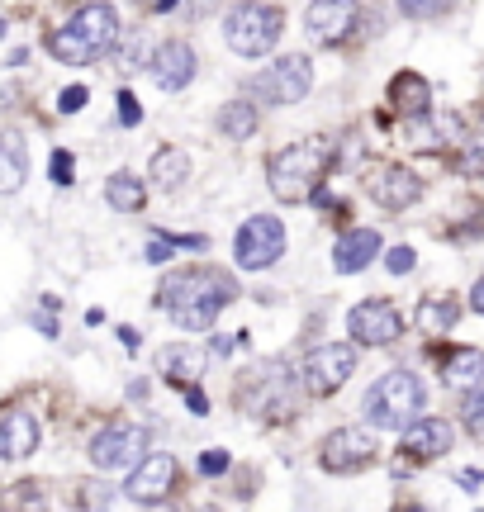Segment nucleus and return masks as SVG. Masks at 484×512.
Returning a JSON list of instances; mask_svg holds the SVG:
<instances>
[{"instance_id": "obj_36", "label": "nucleus", "mask_w": 484, "mask_h": 512, "mask_svg": "<svg viewBox=\"0 0 484 512\" xmlns=\"http://www.w3.org/2000/svg\"><path fill=\"white\" fill-rule=\"evenodd\" d=\"M171 256H176V247H171L167 238H157V242H152V247H148V261H152V266H167Z\"/></svg>"}, {"instance_id": "obj_40", "label": "nucleus", "mask_w": 484, "mask_h": 512, "mask_svg": "<svg viewBox=\"0 0 484 512\" xmlns=\"http://www.w3.org/2000/svg\"><path fill=\"white\" fill-rule=\"evenodd\" d=\"M129 399H148V380H133L129 384Z\"/></svg>"}, {"instance_id": "obj_7", "label": "nucleus", "mask_w": 484, "mask_h": 512, "mask_svg": "<svg viewBox=\"0 0 484 512\" xmlns=\"http://www.w3.org/2000/svg\"><path fill=\"white\" fill-rule=\"evenodd\" d=\"M285 256V228L271 214H257L238 228V266L242 271H266Z\"/></svg>"}, {"instance_id": "obj_12", "label": "nucleus", "mask_w": 484, "mask_h": 512, "mask_svg": "<svg viewBox=\"0 0 484 512\" xmlns=\"http://www.w3.org/2000/svg\"><path fill=\"white\" fill-rule=\"evenodd\" d=\"M323 470H333V475H356V470H366L375 460V437L366 427H337L333 437L323 441Z\"/></svg>"}, {"instance_id": "obj_43", "label": "nucleus", "mask_w": 484, "mask_h": 512, "mask_svg": "<svg viewBox=\"0 0 484 512\" xmlns=\"http://www.w3.org/2000/svg\"><path fill=\"white\" fill-rule=\"evenodd\" d=\"M152 512H171V508H152Z\"/></svg>"}, {"instance_id": "obj_16", "label": "nucleus", "mask_w": 484, "mask_h": 512, "mask_svg": "<svg viewBox=\"0 0 484 512\" xmlns=\"http://www.w3.org/2000/svg\"><path fill=\"white\" fill-rule=\"evenodd\" d=\"M38 451V418L29 408H0V460H24Z\"/></svg>"}, {"instance_id": "obj_19", "label": "nucleus", "mask_w": 484, "mask_h": 512, "mask_svg": "<svg viewBox=\"0 0 484 512\" xmlns=\"http://www.w3.org/2000/svg\"><path fill=\"white\" fill-rule=\"evenodd\" d=\"M442 384L451 389H470V384L484 380V351L480 347H447L442 351Z\"/></svg>"}, {"instance_id": "obj_17", "label": "nucleus", "mask_w": 484, "mask_h": 512, "mask_svg": "<svg viewBox=\"0 0 484 512\" xmlns=\"http://www.w3.org/2000/svg\"><path fill=\"white\" fill-rule=\"evenodd\" d=\"M375 256H380V233H375V228H347V233L333 242V271L356 275V271H366Z\"/></svg>"}, {"instance_id": "obj_20", "label": "nucleus", "mask_w": 484, "mask_h": 512, "mask_svg": "<svg viewBox=\"0 0 484 512\" xmlns=\"http://www.w3.org/2000/svg\"><path fill=\"white\" fill-rule=\"evenodd\" d=\"M390 105L404 119H428V105H432V86L423 81L418 72H399L390 81Z\"/></svg>"}, {"instance_id": "obj_8", "label": "nucleus", "mask_w": 484, "mask_h": 512, "mask_svg": "<svg viewBox=\"0 0 484 512\" xmlns=\"http://www.w3.org/2000/svg\"><path fill=\"white\" fill-rule=\"evenodd\" d=\"M143 446H148V432L138 422H110L91 437V460L100 470H124L143 460Z\"/></svg>"}, {"instance_id": "obj_14", "label": "nucleus", "mask_w": 484, "mask_h": 512, "mask_svg": "<svg viewBox=\"0 0 484 512\" xmlns=\"http://www.w3.org/2000/svg\"><path fill=\"white\" fill-rule=\"evenodd\" d=\"M152 81L171 95L186 91L190 81H195V48L181 43V38H167V43L152 53Z\"/></svg>"}, {"instance_id": "obj_5", "label": "nucleus", "mask_w": 484, "mask_h": 512, "mask_svg": "<svg viewBox=\"0 0 484 512\" xmlns=\"http://www.w3.org/2000/svg\"><path fill=\"white\" fill-rule=\"evenodd\" d=\"M280 29H285V15H280L271 0H242L238 10L228 15L224 38L238 57H261L280 43Z\"/></svg>"}, {"instance_id": "obj_18", "label": "nucleus", "mask_w": 484, "mask_h": 512, "mask_svg": "<svg viewBox=\"0 0 484 512\" xmlns=\"http://www.w3.org/2000/svg\"><path fill=\"white\" fill-rule=\"evenodd\" d=\"M404 451L418 460L447 456L451 451V422L447 418H418L404 427Z\"/></svg>"}, {"instance_id": "obj_32", "label": "nucleus", "mask_w": 484, "mask_h": 512, "mask_svg": "<svg viewBox=\"0 0 484 512\" xmlns=\"http://www.w3.org/2000/svg\"><path fill=\"white\" fill-rule=\"evenodd\" d=\"M119 124H124V128H138V124H143V105H138L129 91H119Z\"/></svg>"}, {"instance_id": "obj_25", "label": "nucleus", "mask_w": 484, "mask_h": 512, "mask_svg": "<svg viewBox=\"0 0 484 512\" xmlns=\"http://www.w3.org/2000/svg\"><path fill=\"white\" fill-rule=\"evenodd\" d=\"M456 313H461L456 299H437V294H432V299H423V304L413 309V328L428 332V337H442V332L456 328Z\"/></svg>"}, {"instance_id": "obj_15", "label": "nucleus", "mask_w": 484, "mask_h": 512, "mask_svg": "<svg viewBox=\"0 0 484 512\" xmlns=\"http://www.w3.org/2000/svg\"><path fill=\"white\" fill-rule=\"evenodd\" d=\"M352 24H356V0H309V10H304V29H309L318 43L347 38Z\"/></svg>"}, {"instance_id": "obj_42", "label": "nucleus", "mask_w": 484, "mask_h": 512, "mask_svg": "<svg viewBox=\"0 0 484 512\" xmlns=\"http://www.w3.org/2000/svg\"><path fill=\"white\" fill-rule=\"evenodd\" d=\"M399 512H423V508H399Z\"/></svg>"}, {"instance_id": "obj_23", "label": "nucleus", "mask_w": 484, "mask_h": 512, "mask_svg": "<svg viewBox=\"0 0 484 512\" xmlns=\"http://www.w3.org/2000/svg\"><path fill=\"white\" fill-rule=\"evenodd\" d=\"M105 200H110V209H119V214H143L148 185L138 181V176H129V171H114L110 181H105Z\"/></svg>"}, {"instance_id": "obj_1", "label": "nucleus", "mask_w": 484, "mask_h": 512, "mask_svg": "<svg viewBox=\"0 0 484 512\" xmlns=\"http://www.w3.org/2000/svg\"><path fill=\"white\" fill-rule=\"evenodd\" d=\"M233 299H238V280L224 271H214V266H190V271H181V275H167V280H162V294H157V304L171 309V318L186 332L214 328V318H219Z\"/></svg>"}, {"instance_id": "obj_22", "label": "nucleus", "mask_w": 484, "mask_h": 512, "mask_svg": "<svg viewBox=\"0 0 484 512\" xmlns=\"http://www.w3.org/2000/svg\"><path fill=\"white\" fill-rule=\"evenodd\" d=\"M29 181V157L15 133H0V195H15L19 185Z\"/></svg>"}, {"instance_id": "obj_11", "label": "nucleus", "mask_w": 484, "mask_h": 512, "mask_svg": "<svg viewBox=\"0 0 484 512\" xmlns=\"http://www.w3.org/2000/svg\"><path fill=\"white\" fill-rule=\"evenodd\" d=\"M347 328H352V337L361 347H390L404 332V318H399V309L390 299H366V304H356L347 313Z\"/></svg>"}, {"instance_id": "obj_31", "label": "nucleus", "mask_w": 484, "mask_h": 512, "mask_svg": "<svg viewBox=\"0 0 484 512\" xmlns=\"http://www.w3.org/2000/svg\"><path fill=\"white\" fill-rule=\"evenodd\" d=\"M86 100H91V91H86V86H67V91L57 95V110H62V114H81V110H86Z\"/></svg>"}, {"instance_id": "obj_13", "label": "nucleus", "mask_w": 484, "mask_h": 512, "mask_svg": "<svg viewBox=\"0 0 484 512\" xmlns=\"http://www.w3.org/2000/svg\"><path fill=\"white\" fill-rule=\"evenodd\" d=\"M366 190L385 209H409V204L423 200V181L413 176L409 166H371L366 171Z\"/></svg>"}, {"instance_id": "obj_6", "label": "nucleus", "mask_w": 484, "mask_h": 512, "mask_svg": "<svg viewBox=\"0 0 484 512\" xmlns=\"http://www.w3.org/2000/svg\"><path fill=\"white\" fill-rule=\"evenodd\" d=\"M314 86V67H309V57H280L276 67H266V72L252 81V91H257L261 105H295L304 100Z\"/></svg>"}, {"instance_id": "obj_38", "label": "nucleus", "mask_w": 484, "mask_h": 512, "mask_svg": "<svg viewBox=\"0 0 484 512\" xmlns=\"http://www.w3.org/2000/svg\"><path fill=\"white\" fill-rule=\"evenodd\" d=\"M110 489H86V494H81V503H86V508H95V512H100V508H110Z\"/></svg>"}, {"instance_id": "obj_9", "label": "nucleus", "mask_w": 484, "mask_h": 512, "mask_svg": "<svg viewBox=\"0 0 484 512\" xmlns=\"http://www.w3.org/2000/svg\"><path fill=\"white\" fill-rule=\"evenodd\" d=\"M352 370H356V351L342 347V342H328V347H318L304 361V389L314 399H328V394H337L342 384L352 380Z\"/></svg>"}, {"instance_id": "obj_30", "label": "nucleus", "mask_w": 484, "mask_h": 512, "mask_svg": "<svg viewBox=\"0 0 484 512\" xmlns=\"http://www.w3.org/2000/svg\"><path fill=\"white\" fill-rule=\"evenodd\" d=\"M456 171H461V176H470V181H475V176H484V138H470L466 152H461V162H456Z\"/></svg>"}, {"instance_id": "obj_34", "label": "nucleus", "mask_w": 484, "mask_h": 512, "mask_svg": "<svg viewBox=\"0 0 484 512\" xmlns=\"http://www.w3.org/2000/svg\"><path fill=\"white\" fill-rule=\"evenodd\" d=\"M413 261H418V252L413 247H394L390 256H385V266H390V275H409Z\"/></svg>"}, {"instance_id": "obj_24", "label": "nucleus", "mask_w": 484, "mask_h": 512, "mask_svg": "<svg viewBox=\"0 0 484 512\" xmlns=\"http://www.w3.org/2000/svg\"><path fill=\"white\" fill-rule=\"evenodd\" d=\"M186 176H190V157L181 147H157L152 152L148 181H157L162 190H176V185H186Z\"/></svg>"}, {"instance_id": "obj_29", "label": "nucleus", "mask_w": 484, "mask_h": 512, "mask_svg": "<svg viewBox=\"0 0 484 512\" xmlns=\"http://www.w3.org/2000/svg\"><path fill=\"white\" fill-rule=\"evenodd\" d=\"M456 0H399V10L409 19H437V15H447Z\"/></svg>"}, {"instance_id": "obj_39", "label": "nucleus", "mask_w": 484, "mask_h": 512, "mask_svg": "<svg viewBox=\"0 0 484 512\" xmlns=\"http://www.w3.org/2000/svg\"><path fill=\"white\" fill-rule=\"evenodd\" d=\"M461 489L475 494V489H480V470H461Z\"/></svg>"}, {"instance_id": "obj_44", "label": "nucleus", "mask_w": 484, "mask_h": 512, "mask_svg": "<svg viewBox=\"0 0 484 512\" xmlns=\"http://www.w3.org/2000/svg\"><path fill=\"white\" fill-rule=\"evenodd\" d=\"M200 512H219V508H200Z\"/></svg>"}, {"instance_id": "obj_10", "label": "nucleus", "mask_w": 484, "mask_h": 512, "mask_svg": "<svg viewBox=\"0 0 484 512\" xmlns=\"http://www.w3.org/2000/svg\"><path fill=\"white\" fill-rule=\"evenodd\" d=\"M176 484H181V465H176V456H167V451H152V456H143L138 465H133L124 494H129L133 503H162Z\"/></svg>"}, {"instance_id": "obj_3", "label": "nucleus", "mask_w": 484, "mask_h": 512, "mask_svg": "<svg viewBox=\"0 0 484 512\" xmlns=\"http://www.w3.org/2000/svg\"><path fill=\"white\" fill-rule=\"evenodd\" d=\"M423 380L413 375V370H385L380 380L366 389V399H361V413L371 427L380 432H404L409 422H418V408H423Z\"/></svg>"}, {"instance_id": "obj_28", "label": "nucleus", "mask_w": 484, "mask_h": 512, "mask_svg": "<svg viewBox=\"0 0 484 512\" xmlns=\"http://www.w3.org/2000/svg\"><path fill=\"white\" fill-rule=\"evenodd\" d=\"M461 418H466V432L475 441H484V389H470L466 403H461Z\"/></svg>"}, {"instance_id": "obj_2", "label": "nucleus", "mask_w": 484, "mask_h": 512, "mask_svg": "<svg viewBox=\"0 0 484 512\" xmlns=\"http://www.w3.org/2000/svg\"><path fill=\"white\" fill-rule=\"evenodd\" d=\"M114 38H119V15H114V5L86 0L62 29L48 38V53H53L57 62H67V67H86V62L110 53Z\"/></svg>"}, {"instance_id": "obj_35", "label": "nucleus", "mask_w": 484, "mask_h": 512, "mask_svg": "<svg viewBox=\"0 0 484 512\" xmlns=\"http://www.w3.org/2000/svg\"><path fill=\"white\" fill-rule=\"evenodd\" d=\"M200 470H205V475H224L228 456H224V451H205V456H200Z\"/></svg>"}, {"instance_id": "obj_33", "label": "nucleus", "mask_w": 484, "mask_h": 512, "mask_svg": "<svg viewBox=\"0 0 484 512\" xmlns=\"http://www.w3.org/2000/svg\"><path fill=\"white\" fill-rule=\"evenodd\" d=\"M72 176H76V157L57 147V152H53V181L57 185H72Z\"/></svg>"}, {"instance_id": "obj_26", "label": "nucleus", "mask_w": 484, "mask_h": 512, "mask_svg": "<svg viewBox=\"0 0 484 512\" xmlns=\"http://www.w3.org/2000/svg\"><path fill=\"white\" fill-rule=\"evenodd\" d=\"M219 133L233 138V143H247V138L257 133V105H252V100H233V105H224V114H219Z\"/></svg>"}, {"instance_id": "obj_37", "label": "nucleus", "mask_w": 484, "mask_h": 512, "mask_svg": "<svg viewBox=\"0 0 484 512\" xmlns=\"http://www.w3.org/2000/svg\"><path fill=\"white\" fill-rule=\"evenodd\" d=\"M186 403H190V413H195V418H205V413H209L205 389H195V384H186Z\"/></svg>"}, {"instance_id": "obj_4", "label": "nucleus", "mask_w": 484, "mask_h": 512, "mask_svg": "<svg viewBox=\"0 0 484 512\" xmlns=\"http://www.w3.org/2000/svg\"><path fill=\"white\" fill-rule=\"evenodd\" d=\"M333 166V147L323 138H309V143H295L271 157V195L285 204L309 200L323 181V171Z\"/></svg>"}, {"instance_id": "obj_21", "label": "nucleus", "mask_w": 484, "mask_h": 512, "mask_svg": "<svg viewBox=\"0 0 484 512\" xmlns=\"http://www.w3.org/2000/svg\"><path fill=\"white\" fill-rule=\"evenodd\" d=\"M157 366H162V375L181 389V384L200 380V370H205V351H200V347H162Z\"/></svg>"}, {"instance_id": "obj_27", "label": "nucleus", "mask_w": 484, "mask_h": 512, "mask_svg": "<svg viewBox=\"0 0 484 512\" xmlns=\"http://www.w3.org/2000/svg\"><path fill=\"white\" fill-rule=\"evenodd\" d=\"M5 512H48V498H43V489L38 484H15L10 489V498H5Z\"/></svg>"}, {"instance_id": "obj_41", "label": "nucleus", "mask_w": 484, "mask_h": 512, "mask_svg": "<svg viewBox=\"0 0 484 512\" xmlns=\"http://www.w3.org/2000/svg\"><path fill=\"white\" fill-rule=\"evenodd\" d=\"M470 304H475V313H484V275L475 280V299H470Z\"/></svg>"}]
</instances>
